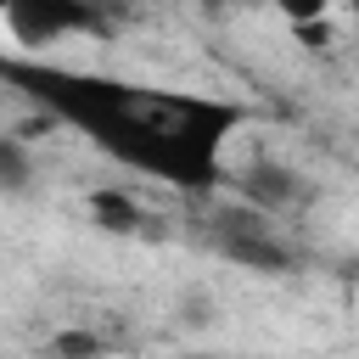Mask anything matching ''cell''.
I'll return each instance as SVG.
<instances>
[{"label": "cell", "mask_w": 359, "mask_h": 359, "mask_svg": "<svg viewBox=\"0 0 359 359\" xmlns=\"http://www.w3.org/2000/svg\"><path fill=\"white\" fill-rule=\"evenodd\" d=\"M90 213H95V224L112 230V236H151V224H157V213H151L135 191H123V185L90 191Z\"/></svg>", "instance_id": "5b68a950"}, {"label": "cell", "mask_w": 359, "mask_h": 359, "mask_svg": "<svg viewBox=\"0 0 359 359\" xmlns=\"http://www.w3.org/2000/svg\"><path fill=\"white\" fill-rule=\"evenodd\" d=\"M6 11H11V0H0V17H6Z\"/></svg>", "instance_id": "30bf717a"}, {"label": "cell", "mask_w": 359, "mask_h": 359, "mask_svg": "<svg viewBox=\"0 0 359 359\" xmlns=\"http://www.w3.org/2000/svg\"><path fill=\"white\" fill-rule=\"evenodd\" d=\"M50 348H56V353H101L107 337H101V331H62V337H50Z\"/></svg>", "instance_id": "ba28073f"}, {"label": "cell", "mask_w": 359, "mask_h": 359, "mask_svg": "<svg viewBox=\"0 0 359 359\" xmlns=\"http://www.w3.org/2000/svg\"><path fill=\"white\" fill-rule=\"evenodd\" d=\"M213 252L219 258H230V264H241V269H258V275H286L292 264H297V252H292V241L269 224V213H258V208H241V213H224V219H213Z\"/></svg>", "instance_id": "3957f363"}, {"label": "cell", "mask_w": 359, "mask_h": 359, "mask_svg": "<svg viewBox=\"0 0 359 359\" xmlns=\"http://www.w3.org/2000/svg\"><path fill=\"white\" fill-rule=\"evenodd\" d=\"M0 84L22 90L45 123L79 129L118 168L174 185L185 196H208L224 185V146L247 129V107L230 95L163 90L95 67H62L28 56H0Z\"/></svg>", "instance_id": "6da1fadb"}, {"label": "cell", "mask_w": 359, "mask_h": 359, "mask_svg": "<svg viewBox=\"0 0 359 359\" xmlns=\"http://www.w3.org/2000/svg\"><path fill=\"white\" fill-rule=\"evenodd\" d=\"M0 22L11 28V39L22 50H50L62 39H107L112 34L107 0H11V11Z\"/></svg>", "instance_id": "7a4b0ae2"}, {"label": "cell", "mask_w": 359, "mask_h": 359, "mask_svg": "<svg viewBox=\"0 0 359 359\" xmlns=\"http://www.w3.org/2000/svg\"><path fill=\"white\" fill-rule=\"evenodd\" d=\"M258 6L280 11L292 28H297V22H320V17H331V0H258Z\"/></svg>", "instance_id": "52a82bcc"}, {"label": "cell", "mask_w": 359, "mask_h": 359, "mask_svg": "<svg viewBox=\"0 0 359 359\" xmlns=\"http://www.w3.org/2000/svg\"><path fill=\"white\" fill-rule=\"evenodd\" d=\"M224 185H236L241 196H247V208H258V213H280V208H292L297 196H303V180L292 174V168H280V163H247L241 174H224Z\"/></svg>", "instance_id": "277c9868"}, {"label": "cell", "mask_w": 359, "mask_h": 359, "mask_svg": "<svg viewBox=\"0 0 359 359\" xmlns=\"http://www.w3.org/2000/svg\"><path fill=\"white\" fill-rule=\"evenodd\" d=\"M208 11H236V6H258V0H202Z\"/></svg>", "instance_id": "9c48e42d"}, {"label": "cell", "mask_w": 359, "mask_h": 359, "mask_svg": "<svg viewBox=\"0 0 359 359\" xmlns=\"http://www.w3.org/2000/svg\"><path fill=\"white\" fill-rule=\"evenodd\" d=\"M34 180H39L34 146L22 135H0V196H22V191H34Z\"/></svg>", "instance_id": "8992f818"}]
</instances>
